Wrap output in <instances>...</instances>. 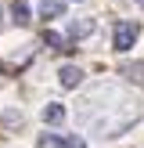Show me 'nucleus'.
I'll return each mask as SVG.
<instances>
[{
	"instance_id": "obj_1",
	"label": "nucleus",
	"mask_w": 144,
	"mask_h": 148,
	"mask_svg": "<svg viewBox=\"0 0 144 148\" xmlns=\"http://www.w3.org/2000/svg\"><path fill=\"white\" fill-rule=\"evenodd\" d=\"M137 40V25L133 22H115V33H112V47L115 51H130Z\"/></svg>"
},
{
	"instance_id": "obj_2",
	"label": "nucleus",
	"mask_w": 144,
	"mask_h": 148,
	"mask_svg": "<svg viewBox=\"0 0 144 148\" xmlns=\"http://www.w3.org/2000/svg\"><path fill=\"white\" fill-rule=\"evenodd\" d=\"M94 33V18H72V25H69V36H72V40H83V36H90Z\"/></svg>"
},
{
	"instance_id": "obj_3",
	"label": "nucleus",
	"mask_w": 144,
	"mask_h": 148,
	"mask_svg": "<svg viewBox=\"0 0 144 148\" xmlns=\"http://www.w3.org/2000/svg\"><path fill=\"white\" fill-rule=\"evenodd\" d=\"M58 76H61V87H69V90H72V87H79V83H83V72H79L76 65H65V69L58 72Z\"/></svg>"
},
{
	"instance_id": "obj_4",
	"label": "nucleus",
	"mask_w": 144,
	"mask_h": 148,
	"mask_svg": "<svg viewBox=\"0 0 144 148\" xmlns=\"http://www.w3.org/2000/svg\"><path fill=\"white\" fill-rule=\"evenodd\" d=\"M43 43H47L50 51H72V43L65 40L61 33H54V29H47V33H43Z\"/></svg>"
},
{
	"instance_id": "obj_5",
	"label": "nucleus",
	"mask_w": 144,
	"mask_h": 148,
	"mask_svg": "<svg viewBox=\"0 0 144 148\" xmlns=\"http://www.w3.org/2000/svg\"><path fill=\"white\" fill-rule=\"evenodd\" d=\"M61 119H65V108H61V105H43V123L58 127Z\"/></svg>"
},
{
	"instance_id": "obj_6",
	"label": "nucleus",
	"mask_w": 144,
	"mask_h": 148,
	"mask_svg": "<svg viewBox=\"0 0 144 148\" xmlns=\"http://www.w3.org/2000/svg\"><path fill=\"white\" fill-rule=\"evenodd\" d=\"M11 22H14V25H29V22H33V18H29V7L14 0V4H11Z\"/></svg>"
},
{
	"instance_id": "obj_7",
	"label": "nucleus",
	"mask_w": 144,
	"mask_h": 148,
	"mask_svg": "<svg viewBox=\"0 0 144 148\" xmlns=\"http://www.w3.org/2000/svg\"><path fill=\"white\" fill-rule=\"evenodd\" d=\"M40 11H43V18H61L65 4H61V0H43V4H40Z\"/></svg>"
},
{
	"instance_id": "obj_8",
	"label": "nucleus",
	"mask_w": 144,
	"mask_h": 148,
	"mask_svg": "<svg viewBox=\"0 0 144 148\" xmlns=\"http://www.w3.org/2000/svg\"><path fill=\"white\" fill-rule=\"evenodd\" d=\"M36 148H61V137L58 134H43L40 141H36Z\"/></svg>"
},
{
	"instance_id": "obj_9",
	"label": "nucleus",
	"mask_w": 144,
	"mask_h": 148,
	"mask_svg": "<svg viewBox=\"0 0 144 148\" xmlns=\"http://www.w3.org/2000/svg\"><path fill=\"white\" fill-rule=\"evenodd\" d=\"M61 148H86V141H83V137H76V134H72V137H65V141H61Z\"/></svg>"
},
{
	"instance_id": "obj_10",
	"label": "nucleus",
	"mask_w": 144,
	"mask_h": 148,
	"mask_svg": "<svg viewBox=\"0 0 144 148\" xmlns=\"http://www.w3.org/2000/svg\"><path fill=\"white\" fill-rule=\"evenodd\" d=\"M137 4H141V7H144V0H137Z\"/></svg>"
}]
</instances>
